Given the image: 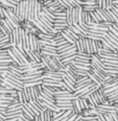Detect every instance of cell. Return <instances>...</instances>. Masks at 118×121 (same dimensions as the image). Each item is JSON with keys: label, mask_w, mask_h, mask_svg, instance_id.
<instances>
[{"label": "cell", "mask_w": 118, "mask_h": 121, "mask_svg": "<svg viewBox=\"0 0 118 121\" xmlns=\"http://www.w3.org/2000/svg\"><path fill=\"white\" fill-rule=\"evenodd\" d=\"M38 1H40V2H42V3H43V1H44V0H38Z\"/></svg>", "instance_id": "obj_56"}, {"label": "cell", "mask_w": 118, "mask_h": 121, "mask_svg": "<svg viewBox=\"0 0 118 121\" xmlns=\"http://www.w3.org/2000/svg\"><path fill=\"white\" fill-rule=\"evenodd\" d=\"M7 54H9V56L13 60V62H14V63H16V64H18V65H20V66H22V63L20 62V60L16 56V54L13 52L12 48H9V49H7Z\"/></svg>", "instance_id": "obj_15"}, {"label": "cell", "mask_w": 118, "mask_h": 121, "mask_svg": "<svg viewBox=\"0 0 118 121\" xmlns=\"http://www.w3.org/2000/svg\"><path fill=\"white\" fill-rule=\"evenodd\" d=\"M95 94H96L97 97H98L100 104H110V101L108 100V97H107L106 93H105V89L102 88V86L98 88V90L95 92Z\"/></svg>", "instance_id": "obj_2"}, {"label": "cell", "mask_w": 118, "mask_h": 121, "mask_svg": "<svg viewBox=\"0 0 118 121\" xmlns=\"http://www.w3.org/2000/svg\"><path fill=\"white\" fill-rule=\"evenodd\" d=\"M77 53V49H76V46L74 47V48L70 49V50H67V51H64V52H61V53H59V56L60 59H65V57H68V56H71V55L73 54H76Z\"/></svg>", "instance_id": "obj_5"}, {"label": "cell", "mask_w": 118, "mask_h": 121, "mask_svg": "<svg viewBox=\"0 0 118 121\" xmlns=\"http://www.w3.org/2000/svg\"><path fill=\"white\" fill-rule=\"evenodd\" d=\"M76 121H83V120H82V118H81V119H79V120H76Z\"/></svg>", "instance_id": "obj_57"}, {"label": "cell", "mask_w": 118, "mask_h": 121, "mask_svg": "<svg viewBox=\"0 0 118 121\" xmlns=\"http://www.w3.org/2000/svg\"><path fill=\"white\" fill-rule=\"evenodd\" d=\"M90 45H91L92 54H93V53H98V46H97V41L90 39Z\"/></svg>", "instance_id": "obj_24"}, {"label": "cell", "mask_w": 118, "mask_h": 121, "mask_svg": "<svg viewBox=\"0 0 118 121\" xmlns=\"http://www.w3.org/2000/svg\"><path fill=\"white\" fill-rule=\"evenodd\" d=\"M40 118H41V121H45V111L40 113Z\"/></svg>", "instance_id": "obj_50"}, {"label": "cell", "mask_w": 118, "mask_h": 121, "mask_svg": "<svg viewBox=\"0 0 118 121\" xmlns=\"http://www.w3.org/2000/svg\"><path fill=\"white\" fill-rule=\"evenodd\" d=\"M5 18V15H4V7L0 3V20L1 19H4Z\"/></svg>", "instance_id": "obj_42"}, {"label": "cell", "mask_w": 118, "mask_h": 121, "mask_svg": "<svg viewBox=\"0 0 118 121\" xmlns=\"http://www.w3.org/2000/svg\"><path fill=\"white\" fill-rule=\"evenodd\" d=\"M75 45H71V44H66V45H61V46H57V51L59 53L61 52H64V51H67V50H70L72 48H74Z\"/></svg>", "instance_id": "obj_13"}, {"label": "cell", "mask_w": 118, "mask_h": 121, "mask_svg": "<svg viewBox=\"0 0 118 121\" xmlns=\"http://www.w3.org/2000/svg\"><path fill=\"white\" fill-rule=\"evenodd\" d=\"M96 4L98 7H102V0H96Z\"/></svg>", "instance_id": "obj_51"}, {"label": "cell", "mask_w": 118, "mask_h": 121, "mask_svg": "<svg viewBox=\"0 0 118 121\" xmlns=\"http://www.w3.org/2000/svg\"><path fill=\"white\" fill-rule=\"evenodd\" d=\"M21 118H22V120L23 121H32L31 118H29L27 115H25L24 113H22V115H21Z\"/></svg>", "instance_id": "obj_44"}, {"label": "cell", "mask_w": 118, "mask_h": 121, "mask_svg": "<svg viewBox=\"0 0 118 121\" xmlns=\"http://www.w3.org/2000/svg\"><path fill=\"white\" fill-rule=\"evenodd\" d=\"M34 121H41V118H40V115H37V116H35V118H34Z\"/></svg>", "instance_id": "obj_53"}, {"label": "cell", "mask_w": 118, "mask_h": 121, "mask_svg": "<svg viewBox=\"0 0 118 121\" xmlns=\"http://www.w3.org/2000/svg\"><path fill=\"white\" fill-rule=\"evenodd\" d=\"M89 13H90V15H91L92 22H95V23H100V22H102L101 19H100V17H99V15L97 14L96 11H94V12H89Z\"/></svg>", "instance_id": "obj_22"}, {"label": "cell", "mask_w": 118, "mask_h": 121, "mask_svg": "<svg viewBox=\"0 0 118 121\" xmlns=\"http://www.w3.org/2000/svg\"><path fill=\"white\" fill-rule=\"evenodd\" d=\"M111 115H112V117H113V119H114V121H118V115H117L116 111H115V112H113V113H111Z\"/></svg>", "instance_id": "obj_46"}, {"label": "cell", "mask_w": 118, "mask_h": 121, "mask_svg": "<svg viewBox=\"0 0 118 121\" xmlns=\"http://www.w3.org/2000/svg\"><path fill=\"white\" fill-rule=\"evenodd\" d=\"M13 12H14L15 15H16V16L20 19V3H18L16 6L14 7V9H13Z\"/></svg>", "instance_id": "obj_38"}, {"label": "cell", "mask_w": 118, "mask_h": 121, "mask_svg": "<svg viewBox=\"0 0 118 121\" xmlns=\"http://www.w3.org/2000/svg\"><path fill=\"white\" fill-rule=\"evenodd\" d=\"M109 31H111L112 32V34H114L115 35V36H117L118 37V30H116V29H115V28H113V27L111 26V27H110V30H109Z\"/></svg>", "instance_id": "obj_48"}, {"label": "cell", "mask_w": 118, "mask_h": 121, "mask_svg": "<svg viewBox=\"0 0 118 121\" xmlns=\"http://www.w3.org/2000/svg\"><path fill=\"white\" fill-rule=\"evenodd\" d=\"M64 31L66 32V34L68 35V36H70V37H71L72 39H74L75 41H77V40L79 39V35H76V34H75V32H73V31H72V30H71V29H69L68 27H67V28L64 30Z\"/></svg>", "instance_id": "obj_27"}, {"label": "cell", "mask_w": 118, "mask_h": 121, "mask_svg": "<svg viewBox=\"0 0 118 121\" xmlns=\"http://www.w3.org/2000/svg\"><path fill=\"white\" fill-rule=\"evenodd\" d=\"M22 121H23V120H22Z\"/></svg>", "instance_id": "obj_59"}, {"label": "cell", "mask_w": 118, "mask_h": 121, "mask_svg": "<svg viewBox=\"0 0 118 121\" xmlns=\"http://www.w3.org/2000/svg\"><path fill=\"white\" fill-rule=\"evenodd\" d=\"M97 6L96 4L95 5H83V9H84L85 12H94V11H96V9H97Z\"/></svg>", "instance_id": "obj_31"}, {"label": "cell", "mask_w": 118, "mask_h": 121, "mask_svg": "<svg viewBox=\"0 0 118 121\" xmlns=\"http://www.w3.org/2000/svg\"><path fill=\"white\" fill-rule=\"evenodd\" d=\"M83 22L87 24H91L92 23V18H91V15H90L89 12H85L83 13Z\"/></svg>", "instance_id": "obj_21"}, {"label": "cell", "mask_w": 118, "mask_h": 121, "mask_svg": "<svg viewBox=\"0 0 118 121\" xmlns=\"http://www.w3.org/2000/svg\"><path fill=\"white\" fill-rule=\"evenodd\" d=\"M24 105H25V107H26V108H27V109H28L29 111H31V113H32V114H34L35 116L40 115V113H41L39 110L37 109L36 107H35L34 104H32L31 102H24Z\"/></svg>", "instance_id": "obj_12"}, {"label": "cell", "mask_w": 118, "mask_h": 121, "mask_svg": "<svg viewBox=\"0 0 118 121\" xmlns=\"http://www.w3.org/2000/svg\"><path fill=\"white\" fill-rule=\"evenodd\" d=\"M68 28H69V29H71V30H72V31H73V32H75V34H76V35H79V37H81V36H82V35H83V34H82V32H81V31H79V29H77V28H76V27H75V26H74V25H68Z\"/></svg>", "instance_id": "obj_37"}, {"label": "cell", "mask_w": 118, "mask_h": 121, "mask_svg": "<svg viewBox=\"0 0 118 121\" xmlns=\"http://www.w3.org/2000/svg\"><path fill=\"white\" fill-rule=\"evenodd\" d=\"M97 121H107L105 115H98L97 116Z\"/></svg>", "instance_id": "obj_47"}, {"label": "cell", "mask_w": 118, "mask_h": 121, "mask_svg": "<svg viewBox=\"0 0 118 121\" xmlns=\"http://www.w3.org/2000/svg\"><path fill=\"white\" fill-rule=\"evenodd\" d=\"M75 46H76V49H77V52H82V47H81V43L77 40L76 43H75Z\"/></svg>", "instance_id": "obj_45"}, {"label": "cell", "mask_w": 118, "mask_h": 121, "mask_svg": "<svg viewBox=\"0 0 118 121\" xmlns=\"http://www.w3.org/2000/svg\"><path fill=\"white\" fill-rule=\"evenodd\" d=\"M20 27H22L23 29H31V34H34V35H36V36L39 35V32H41L34 25V23H32L31 21H28V20H25L23 22H20Z\"/></svg>", "instance_id": "obj_1"}, {"label": "cell", "mask_w": 118, "mask_h": 121, "mask_svg": "<svg viewBox=\"0 0 118 121\" xmlns=\"http://www.w3.org/2000/svg\"><path fill=\"white\" fill-rule=\"evenodd\" d=\"M20 3V22L25 20V0H21Z\"/></svg>", "instance_id": "obj_11"}, {"label": "cell", "mask_w": 118, "mask_h": 121, "mask_svg": "<svg viewBox=\"0 0 118 121\" xmlns=\"http://www.w3.org/2000/svg\"><path fill=\"white\" fill-rule=\"evenodd\" d=\"M105 38L108 40H110L113 44H115L116 46L118 47V37L117 36H115L114 34H112L111 31H108L107 34H106V36H105Z\"/></svg>", "instance_id": "obj_10"}, {"label": "cell", "mask_w": 118, "mask_h": 121, "mask_svg": "<svg viewBox=\"0 0 118 121\" xmlns=\"http://www.w3.org/2000/svg\"><path fill=\"white\" fill-rule=\"evenodd\" d=\"M101 43H102V45H104V47H106V48H109L110 50H112V51H114L115 49L117 48V46L115 44H113V43L110 41V40H108L106 39V38H102L101 40Z\"/></svg>", "instance_id": "obj_7"}, {"label": "cell", "mask_w": 118, "mask_h": 121, "mask_svg": "<svg viewBox=\"0 0 118 121\" xmlns=\"http://www.w3.org/2000/svg\"><path fill=\"white\" fill-rule=\"evenodd\" d=\"M12 47H13V44L11 42H6V43L0 44V49H9V48H12Z\"/></svg>", "instance_id": "obj_36"}, {"label": "cell", "mask_w": 118, "mask_h": 121, "mask_svg": "<svg viewBox=\"0 0 118 121\" xmlns=\"http://www.w3.org/2000/svg\"><path fill=\"white\" fill-rule=\"evenodd\" d=\"M59 1V3L61 4L62 6H64V7H66V9H71V7H73L71 5V4L68 2V0H57Z\"/></svg>", "instance_id": "obj_35"}, {"label": "cell", "mask_w": 118, "mask_h": 121, "mask_svg": "<svg viewBox=\"0 0 118 121\" xmlns=\"http://www.w3.org/2000/svg\"><path fill=\"white\" fill-rule=\"evenodd\" d=\"M59 1H57V0H44L43 1V5L47 7H50L52 5H59Z\"/></svg>", "instance_id": "obj_26"}, {"label": "cell", "mask_w": 118, "mask_h": 121, "mask_svg": "<svg viewBox=\"0 0 118 121\" xmlns=\"http://www.w3.org/2000/svg\"><path fill=\"white\" fill-rule=\"evenodd\" d=\"M42 50H47V51H57V46H43V49Z\"/></svg>", "instance_id": "obj_40"}, {"label": "cell", "mask_w": 118, "mask_h": 121, "mask_svg": "<svg viewBox=\"0 0 118 121\" xmlns=\"http://www.w3.org/2000/svg\"><path fill=\"white\" fill-rule=\"evenodd\" d=\"M112 27H113V28H115L116 30H118V23H113L112 24Z\"/></svg>", "instance_id": "obj_54"}, {"label": "cell", "mask_w": 118, "mask_h": 121, "mask_svg": "<svg viewBox=\"0 0 118 121\" xmlns=\"http://www.w3.org/2000/svg\"><path fill=\"white\" fill-rule=\"evenodd\" d=\"M72 110H73V112L75 113V114L82 115L83 109H82L81 102H79V98H76V99L72 100Z\"/></svg>", "instance_id": "obj_4"}, {"label": "cell", "mask_w": 118, "mask_h": 121, "mask_svg": "<svg viewBox=\"0 0 118 121\" xmlns=\"http://www.w3.org/2000/svg\"><path fill=\"white\" fill-rule=\"evenodd\" d=\"M38 41L39 38L34 34H29V44H31V50L38 51Z\"/></svg>", "instance_id": "obj_3"}, {"label": "cell", "mask_w": 118, "mask_h": 121, "mask_svg": "<svg viewBox=\"0 0 118 121\" xmlns=\"http://www.w3.org/2000/svg\"><path fill=\"white\" fill-rule=\"evenodd\" d=\"M88 76H89L90 79H91L93 82H95L96 85H98V86H102V85H104V82H102V80L100 79L96 74H94V73L92 72V71L89 72V75H88Z\"/></svg>", "instance_id": "obj_9"}, {"label": "cell", "mask_w": 118, "mask_h": 121, "mask_svg": "<svg viewBox=\"0 0 118 121\" xmlns=\"http://www.w3.org/2000/svg\"><path fill=\"white\" fill-rule=\"evenodd\" d=\"M0 3L2 4L4 7H9V9H14L15 6V4H13L12 2H9V0H0Z\"/></svg>", "instance_id": "obj_30"}, {"label": "cell", "mask_w": 118, "mask_h": 121, "mask_svg": "<svg viewBox=\"0 0 118 121\" xmlns=\"http://www.w3.org/2000/svg\"><path fill=\"white\" fill-rule=\"evenodd\" d=\"M53 27L56 30H57L59 32H61L68 27V23H67V22H65V23H53Z\"/></svg>", "instance_id": "obj_16"}, {"label": "cell", "mask_w": 118, "mask_h": 121, "mask_svg": "<svg viewBox=\"0 0 118 121\" xmlns=\"http://www.w3.org/2000/svg\"><path fill=\"white\" fill-rule=\"evenodd\" d=\"M31 102L32 104L35 105V107L37 108L38 110L40 111V112H43V111H45V110H46V109H45V107H44V105L42 104L41 100H31Z\"/></svg>", "instance_id": "obj_23"}, {"label": "cell", "mask_w": 118, "mask_h": 121, "mask_svg": "<svg viewBox=\"0 0 118 121\" xmlns=\"http://www.w3.org/2000/svg\"><path fill=\"white\" fill-rule=\"evenodd\" d=\"M0 54H7V49H0Z\"/></svg>", "instance_id": "obj_52"}, {"label": "cell", "mask_w": 118, "mask_h": 121, "mask_svg": "<svg viewBox=\"0 0 118 121\" xmlns=\"http://www.w3.org/2000/svg\"><path fill=\"white\" fill-rule=\"evenodd\" d=\"M63 80L62 77H57V76H47L43 79V82H61Z\"/></svg>", "instance_id": "obj_17"}, {"label": "cell", "mask_w": 118, "mask_h": 121, "mask_svg": "<svg viewBox=\"0 0 118 121\" xmlns=\"http://www.w3.org/2000/svg\"><path fill=\"white\" fill-rule=\"evenodd\" d=\"M83 13H84L83 5L77 6V20H79V23H82L83 22Z\"/></svg>", "instance_id": "obj_28"}, {"label": "cell", "mask_w": 118, "mask_h": 121, "mask_svg": "<svg viewBox=\"0 0 118 121\" xmlns=\"http://www.w3.org/2000/svg\"><path fill=\"white\" fill-rule=\"evenodd\" d=\"M18 99L20 103H24V98H23V95H22V91H18Z\"/></svg>", "instance_id": "obj_43"}, {"label": "cell", "mask_w": 118, "mask_h": 121, "mask_svg": "<svg viewBox=\"0 0 118 121\" xmlns=\"http://www.w3.org/2000/svg\"><path fill=\"white\" fill-rule=\"evenodd\" d=\"M113 52H115V53L117 54V56H118V47H117V48L115 49V50H114V51H113Z\"/></svg>", "instance_id": "obj_55"}, {"label": "cell", "mask_w": 118, "mask_h": 121, "mask_svg": "<svg viewBox=\"0 0 118 121\" xmlns=\"http://www.w3.org/2000/svg\"><path fill=\"white\" fill-rule=\"evenodd\" d=\"M61 34H62V36H63V38H64V39H65V40H66V41H67V42H68V43H69V44H71V45H75V43H76V41H75V40H74V39H72V38H71V37H70V36H68V35H67V34H66V32H65V31H64V30H63V31L61 32Z\"/></svg>", "instance_id": "obj_25"}, {"label": "cell", "mask_w": 118, "mask_h": 121, "mask_svg": "<svg viewBox=\"0 0 118 121\" xmlns=\"http://www.w3.org/2000/svg\"><path fill=\"white\" fill-rule=\"evenodd\" d=\"M79 102H81V105H82L83 111L91 109V105H90L89 101H88V99H86V98H79Z\"/></svg>", "instance_id": "obj_20"}, {"label": "cell", "mask_w": 118, "mask_h": 121, "mask_svg": "<svg viewBox=\"0 0 118 121\" xmlns=\"http://www.w3.org/2000/svg\"><path fill=\"white\" fill-rule=\"evenodd\" d=\"M72 20H73V24L79 23V20H77V7H72Z\"/></svg>", "instance_id": "obj_32"}, {"label": "cell", "mask_w": 118, "mask_h": 121, "mask_svg": "<svg viewBox=\"0 0 118 121\" xmlns=\"http://www.w3.org/2000/svg\"><path fill=\"white\" fill-rule=\"evenodd\" d=\"M42 53L47 56H59V52L57 51H47V50H42Z\"/></svg>", "instance_id": "obj_33"}, {"label": "cell", "mask_w": 118, "mask_h": 121, "mask_svg": "<svg viewBox=\"0 0 118 121\" xmlns=\"http://www.w3.org/2000/svg\"><path fill=\"white\" fill-rule=\"evenodd\" d=\"M22 112H23L25 115H27V116H28L29 118H31V119L34 120V118H35V115L32 114V113H31V111H29L28 109H27L26 107H25V105H24V103H23V107H22Z\"/></svg>", "instance_id": "obj_29"}, {"label": "cell", "mask_w": 118, "mask_h": 121, "mask_svg": "<svg viewBox=\"0 0 118 121\" xmlns=\"http://www.w3.org/2000/svg\"><path fill=\"white\" fill-rule=\"evenodd\" d=\"M106 3H107V9H112L113 5H114V0H106Z\"/></svg>", "instance_id": "obj_41"}, {"label": "cell", "mask_w": 118, "mask_h": 121, "mask_svg": "<svg viewBox=\"0 0 118 121\" xmlns=\"http://www.w3.org/2000/svg\"><path fill=\"white\" fill-rule=\"evenodd\" d=\"M31 93L32 100H40V92H39V90H38L37 86L31 88Z\"/></svg>", "instance_id": "obj_14"}, {"label": "cell", "mask_w": 118, "mask_h": 121, "mask_svg": "<svg viewBox=\"0 0 118 121\" xmlns=\"http://www.w3.org/2000/svg\"><path fill=\"white\" fill-rule=\"evenodd\" d=\"M54 37V35L50 34V32H48V34H42V32H39V35H38V38L41 40H44V41H49V40H52Z\"/></svg>", "instance_id": "obj_18"}, {"label": "cell", "mask_w": 118, "mask_h": 121, "mask_svg": "<svg viewBox=\"0 0 118 121\" xmlns=\"http://www.w3.org/2000/svg\"><path fill=\"white\" fill-rule=\"evenodd\" d=\"M22 95H23L24 101L25 102H31V88H26L24 87L22 90Z\"/></svg>", "instance_id": "obj_6"}, {"label": "cell", "mask_w": 118, "mask_h": 121, "mask_svg": "<svg viewBox=\"0 0 118 121\" xmlns=\"http://www.w3.org/2000/svg\"><path fill=\"white\" fill-rule=\"evenodd\" d=\"M83 121H97V116H83L82 117Z\"/></svg>", "instance_id": "obj_34"}, {"label": "cell", "mask_w": 118, "mask_h": 121, "mask_svg": "<svg viewBox=\"0 0 118 121\" xmlns=\"http://www.w3.org/2000/svg\"><path fill=\"white\" fill-rule=\"evenodd\" d=\"M66 21L68 25H73V20H72V7L66 9Z\"/></svg>", "instance_id": "obj_19"}, {"label": "cell", "mask_w": 118, "mask_h": 121, "mask_svg": "<svg viewBox=\"0 0 118 121\" xmlns=\"http://www.w3.org/2000/svg\"><path fill=\"white\" fill-rule=\"evenodd\" d=\"M32 121H34V120H32Z\"/></svg>", "instance_id": "obj_58"}, {"label": "cell", "mask_w": 118, "mask_h": 121, "mask_svg": "<svg viewBox=\"0 0 118 121\" xmlns=\"http://www.w3.org/2000/svg\"><path fill=\"white\" fill-rule=\"evenodd\" d=\"M74 114V112H73V110H68V111H66V112L63 114L61 117H59L57 119H56L54 121H68V119L70 117H71L72 115Z\"/></svg>", "instance_id": "obj_8"}, {"label": "cell", "mask_w": 118, "mask_h": 121, "mask_svg": "<svg viewBox=\"0 0 118 121\" xmlns=\"http://www.w3.org/2000/svg\"><path fill=\"white\" fill-rule=\"evenodd\" d=\"M105 117H106V120H107V121H114V119H113V117H112L111 114L105 115Z\"/></svg>", "instance_id": "obj_49"}, {"label": "cell", "mask_w": 118, "mask_h": 121, "mask_svg": "<svg viewBox=\"0 0 118 121\" xmlns=\"http://www.w3.org/2000/svg\"><path fill=\"white\" fill-rule=\"evenodd\" d=\"M118 90V86H115V87H112V88H108V89H105V93L107 94H109V93L111 92H114V91H117Z\"/></svg>", "instance_id": "obj_39"}]
</instances>
